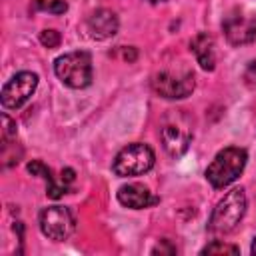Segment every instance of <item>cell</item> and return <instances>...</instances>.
<instances>
[{
	"label": "cell",
	"instance_id": "obj_1",
	"mask_svg": "<svg viewBox=\"0 0 256 256\" xmlns=\"http://www.w3.org/2000/svg\"><path fill=\"white\" fill-rule=\"evenodd\" d=\"M246 206L248 200L242 188H234L226 192V196L212 210V216L208 220V230L214 236H226L234 232L246 214Z\"/></svg>",
	"mask_w": 256,
	"mask_h": 256
},
{
	"label": "cell",
	"instance_id": "obj_2",
	"mask_svg": "<svg viewBox=\"0 0 256 256\" xmlns=\"http://www.w3.org/2000/svg\"><path fill=\"white\" fill-rule=\"evenodd\" d=\"M246 162H248V152L244 148L228 146L220 150L206 168V180L212 184V188L222 190L240 178V174L246 168Z\"/></svg>",
	"mask_w": 256,
	"mask_h": 256
},
{
	"label": "cell",
	"instance_id": "obj_3",
	"mask_svg": "<svg viewBox=\"0 0 256 256\" xmlns=\"http://www.w3.org/2000/svg\"><path fill=\"white\" fill-rule=\"evenodd\" d=\"M54 72L72 90H82L92 84V56L88 52H68L54 62Z\"/></svg>",
	"mask_w": 256,
	"mask_h": 256
},
{
	"label": "cell",
	"instance_id": "obj_4",
	"mask_svg": "<svg viewBox=\"0 0 256 256\" xmlns=\"http://www.w3.org/2000/svg\"><path fill=\"white\" fill-rule=\"evenodd\" d=\"M160 138H162L164 150L172 158L184 156L188 152L190 144H192V126H190V120L180 110H172L162 120Z\"/></svg>",
	"mask_w": 256,
	"mask_h": 256
},
{
	"label": "cell",
	"instance_id": "obj_5",
	"mask_svg": "<svg viewBox=\"0 0 256 256\" xmlns=\"http://www.w3.org/2000/svg\"><path fill=\"white\" fill-rule=\"evenodd\" d=\"M156 162V154L148 144L136 142V144H128L126 148H122L112 164V170L116 176L120 178H128V176H140L146 174L154 168Z\"/></svg>",
	"mask_w": 256,
	"mask_h": 256
},
{
	"label": "cell",
	"instance_id": "obj_6",
	"mask_svg": "<svg viewBox=\"0 0 256 256\" xmlns=\"http://www.w3.org/2000/svg\"><path fill=\"white\" fill-rule=\"evenodd\" d=\"M152 90L166 98V100H182L188 98L194 92V74L188 70L174 72V70H162L152 76Z\"/></svg>",
	"mask_w": 256,
	"mask_h": 256
},
{
	"label": "cell",
	"instance_id": "obj_7",
	"mask_svg": "<svg viewBox=\"0 0 256 256\" xmlns=\"http://www.w3.org/2000/svg\"><path fill=\"white\" fill-rule=\"evenodd\" d=\"M40 230L46 238L54 242L68 240L76 230V218L66 206H48L40 212Z\"/></svg>",
	"mask_w": 256,
	"mask_h": 256
},
{
	"label": "cell",
	"instance_id": "obj_8",
	"mask_svg": "<svg viewBox=\"0 0 256 256\" xmlns=\"http://www.w3.org/2000/svg\"><path fill=\"white\" fill-rule=\"evenodd\" d=\"M36 88H38V76L34 72H18L14 78H10L4 84L0 102L6 110H18L34 96Z\"/></svg>",
	"mask_w": 256,
	"mask_h": 256
},
{
	"label": "cell",
	"instance_id": "obj_9",
	"mask_svg": "<svg viewBox=\"0 0 256 256\" xmlns=\"http://www.w3.org/2000/svg\"><path fill=\"white\" fill-rule=\"evenodd\" d=\"M222 30L232 46L252 44L256 40V14H248L236 8L224 18Z\"/></svg>",
	"mask_w": 256,
	"mask_h": 256
},
{
	"label": "cell",
	"instance_id": "obj_10",
	"mask_svg": "<svg viewBox=\"0 0 256 256\" xmlns=\"http://www.w3.org/2000/svg\"><path fill=\"white\" fill-rule=\"evenodd\" d=\"M118 26H120V22H118L116 12H112L108 8H100V10L92 12V16L86 22V28H88V32L94 40L112 38L118 32Z\"/></svg>",
	"mask_w": 256,
	"mask_h": 256
},
{
	"label": "cell",
	"instance_id": "obj_11",
	"mask_svg": "<svg viewBox=\"0 0 256 256\" xmlns=\"http://www.w3.org/2000/svg\"><path fill=\"white\" fill-rule=\"evenodd\" d=\"M118 202L130 210H144L160 202L144 184H126L118 190Z\"/></svg>",
	"mask_w": 256,
	"mask_h": 256
},
{
	"label": "cell",
	"instance_id": "obj_12",
	"mask_svg": "<svg viewBox=\"0 0 256 256\" xmlns=\"http://www.w3.org/2000/svg\"><path fill=\"white\" fill-rule=\"evenodd\" d=\"M190 50L196 56V62L202 66V70L212 72L216 68V44L214 38L208 32H200L190 40Z\"/></svg>",
	"mask_w": 256,
	"mask_h": 256
},
{
	"label": "cell",
	"instance_id": "obj_13",
	"mask_svg": "<svg viewBox=\"0 0 256 256\" xmlns=\"http://www.w3.org/2000/svg\"><path fill=\"white\" fill-rule=\"evenodd\" d=\"M28 172L32 174V176H40V178H44L46 180V194H48V198H52V200H58V198H62L68 190H70V186L60 178V182H56L54 180V176H52V170L44 164V162H40V160H32L30 164H28Z\"/></svg>",
	"mask_w": 256,
	"mask_h": 256
},
{
	"label": "cell",
	"instance_id": "obj_14",
	"mask_svg": "<svg viewBox=\"0 0 256 256\" xmlns=\"http://www.w3.org/2000/svg\"><path fill=\"white\" fill-rule=\"evenodd\" d=\"M16 122L8 114H2V144L16 142Z\"/></svg>",
	"mask_w": 256,
	"mask_h": 256
},
{
	"label": "cell",
	"instance_id": "obj_15",
	"mask_svg": "<svg viewBox=\"0 0 256 256\" xmlns=\"http://www.w3.org/2000/svg\"><path fill=\"white\" fill-rule=\"evenodd\" d=\"M202 254H240V248L238 246H232V244H224L220 240H214L212 244H208Z\"/></svg>",
	"mask_w": 256,
	"mask_h": 256
},
{
	"label": "cell",
	"instance_id": "obj_16",
	"mask_svg": "<svg viewBox=\"0 0 256 256\" xmlns=\"http://www.w3.org/2000/svg\"><path fill=\"white\" fill-rule=\"evenodd\" d=\"M60 42H62L60 32H56V30H44V32H40V44L44 48H58Z\"/></svg>",
	"mask_w": 256,
	"mask_h": 256
},
{
	"label": "cell",
	"instance_id": "obj_17",
	"mask_svg": "<svg viewBox=\"0 0 256 256\" xmlns=\"http://www.w3.org/2000/svg\"><path fill=\"white\" fill-rule=\"evenodd\" d=\"M36 8L48 10L52 14H64L68 10V4L64 0H52V2H44V0H36Z\"/></svg>",
	"mask_w": 256,
	"mask_h": 256
},
{
	"label": "cell",
	"instance_id": "obj_18",
	"mask_svg": "<svg viewBox=\"0 0 256 256\" xmlns=\"http://www.w3.org/2000/svg\"><path fill=\"white\" fill-rule=\"evenodd\" d=\"M152 252H154V254H158V252H160V254H162V252H168V254H176V246H172V244H170V240H162V246L158 244V246H156Z\"/></svg>",
	"mask_w": 256,
	"mask_h": 256
},
{
	"label": "cell",
	"instance_id": "obj_19",
	"mask_svg": "<svg viewBox=\"0 0 256 256\" xmlns=\"http://www.w3.org/2000/svg\"><path fill=\"white\" fill-rule=\"evenodd\" d=\"M122 56H124V60H128V62H134V60L138 58V52H136V48H132V46H130L128 50H124V54H122Z\"/></svg>",
	"mask_w": 256,
	"mask_h": 256
},
{
	"label": "cell",
	"instance_id": "obj_20",
	"mask_svg": "<svg viewBox=\"0 0 256 256\" xmlns=\"http://www.w3.org/2000/svg\"><path fill=\"white\" fill-rule=\"evenodd\" d=\"M252 254H256V238H254V242H252Z\"/></svg>",
	"mask_w": 256,
	"mask_h": 256
},
{
	"label": "cell",
	"instance_id": "obj_21",
	"mask_svg": "<svg viewBox=\"0 0 256 256\" xmlns=\"http://www.w3.org/2000/svg\"><path fill=\"white\" fill-rule=\"evenodd\" d=\"M148 2H152V4H158V2H166V0H148Z\"/></svg>",
	"mask_w": 256,
	"mask_h": 256
}]
</instances>
